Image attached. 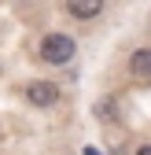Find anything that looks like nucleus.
I'll list each match as a JSON object with an SVG mask.
<instances>
[{
  "label": "nucleus",
  "instance_id": "nucleus-1",
  "mask_svg": "<svg viewBox=\"0 0 151 155\" xmlns=\"http://www.w3.org/2000/svg\"><path fill=\"white\" fill-rule=\"evenodd\" d=\"M74 52H78V45H74V37H66V33H48L41 41V59L52 63V67H66L74 59Z\"/></svg>",
  "mask_w": 151,
  "mask_h": 155
},
{
  "label": "nucleus",
  "instance_id": "nucleus-5",
  "mask_svg": "<svg viewBox=\"0 0 151 155\" xmlns=\"http://www.w3.org/2000/svg\"><path fill=\"white\" fill-rule=\"evenodd\" d=\"M96 118H103V122L107 118H118V104L114 100H100L96 104Z\"/></svg>",
  "mask_w": 151,
  "mask_h": 155
},
{
  "label": "nucleus",
  "instance_id": "nucleus-7",
  "mask_svg": "<svg viewBox=\"0 0 151 155\" xmlns=\"http://www.w3.org/2000/svg\"><path fill=\"white\" fill-rule=\"evenodd\" d=\"M85 155H100V151H96V148H85Z\"/></svg>",
  "mask_w": 151,
  "mask_h": 155
},
{
  "label": "nucleus",
  "instance_id": "nucleus-4",
  "mask_svg": "<svg viewBox=\"0 0 151 155\" xmlns=\"http://www.w3.org/2000/svg\"><path fill=\"white\" fill-rule=\"evenodd\" d=\"M129 70L137 78H151V48H137L129 55Z\"/></svg>",
  "mask_w": 151,
  "mask_h": 155
},
{
  "label": "nucleus",
  "instance_id": "nucleus-3",
  "mask_svg": "<svg viewBox=\"0 0 151 155\" xmlns=\"http://www.w3.org/2000/svg\"><path fill=\"white\" fill-rule=\"evenodd\" d=\"M66 11L85 22V18H96L103 11V0H66Z\"/></svg>",
  "mask_w": 151,
  "mask_h": 155
},
{
  "label": "nucleus",
  "instance_id": "nucleus-6",
  "mask_svg": "<svg viewBox=\"0 0 151 155\" xmlns=\"http://www.w3.org/2000/svg\"><path fill=\"white\" fill-rule=\"evenodd\" d=\"M137 155H151V144H144V148H140V151H137Z\"/></svg>",
  "mask_w": 151,
  "mask_h": 155
},
{
  "label": "nucleus",
  "instance_id": "nucleus-2",
  "mask_svg": "<svg viewBox=\"0 0 151 155\" xmlns=\"http://www.w3.org/2000/svg\"><path fill=\"white\" fill-rule=\"evenodd\" d=\"M26 100L33 107H52L55 100H59V85L55 81H30L26 85Z\"/></svg>",
  "mask_w": 151,
  "mask_h": 155
}]
</instances>
